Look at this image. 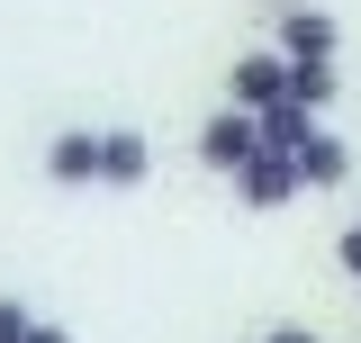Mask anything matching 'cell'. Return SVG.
Instances as JSON below:
<instances>
[{
	"label": "cell",
	"mask_w": 361,
	"mask_h": 343,
	"mask_svg": "<svg viewBox=\"0 0 361 343\" xmlns=\"http://www.w3.org/2000/svg\"><path fill=\"white\" fill-rule=\"evenodd\" d=\"M298 190H307V181H298V154H271V145L235 172V199H244V208H289Z\"/></svg>",
	"instance_id": "3"
},
{
	"label": "cell",
	"mask_w": 361,
	"mask_h": 343,
	"mask_svg": "<svg viewBox=\"0 0 361 343\" xmlns=\"http://www.w3.org/2000/svg\"><path fill=\"white\" fill-rule=\"evenodd\" d=\"M253 154H262V118H244V109H217V118L199 127V163H208V172H226V181L253 163Z\"/></svg>",
	"instance_id": "2"
},
{
	"label": "cell",
	"mask_w": 361,
	"mask_h": 343,
	"mask_svg": "<svg viewBox=\"0 0 361 343\" xmlns=\"http://www.w3.org/2000/svg\"><path fill=\"white\" fill-rule=\"evenodd\" d=\"M289 100L298 109H325L334 100V64H289Z\"/></svg>",
	"instance_id": "9"
},
{
	"label": "cell",
	"mask_w": 361,
	"mask_h": 343,
	"mask_svg": "<svg viewBox=\"0 0 361 343\" xmlns=\"http://www.w3.org/2000/svg\"><path fill=\"white\" fill-rule=\"evenodd\" d=\"M334 262H343V271H353V280H361V217H353V226H343V244H334Z\"/></svg>",
	"instance_id": "11"
},
{
	"label": "cell",
	"mask_w": 361,
	"mask_h": 343,
	"mask_svg": "<svg viewBox=\"0 0 361 343\" xmlns=\"http://www.w3.org/2000/svg\"><path fill=\"white\" fill-rule=\"evenodd\" d=\"M289 100V54L271 45V54H235V73H226V109H244V118H262Z\"/></svg>",
	"instance_id": "1"
},
{
	"label": "cell",
	"mask_w": 361,
	"mask_h": 343,
	"mask_svg": "<svg viewBox=\"0 0 361 343\" xmlns=\"http://www.w3.org/2000/svg\"><path fill=\"white\" fill-rule=\"evenodd\" d=\"M343 172H353V145H343V136L316 127L307 145H298V181H307V190H343Z\"/></svg>",
	"instance_id": "7"
},
{
	"label": "cell",
	"mask_w": 361,
	"mask_h": 343,
	"mask_svg": "<svg viewBox=\"0 0 361 343\" xmlns=\"http://www.w3.org/2000/svg\"><path fill=\"white\" fill-rule=\"evenodd\" d=\"M316 136V109H298V100H280V109H262V145L271 154H298Z\"/></svg>",
	"instance_id": "8"
},
{
	"label": "cell",
	"mask_w": 361,
	"mask_h": 343,
	"mask_svg": "<svg viewBox=\"0 0 361 343\" xmlns=\"http://www.w3.org/2000/svg\"><path fill=\"white\" fill-rule=\"evenodd\" d=\"M145 172H154V145L135 127H99V190H145Z\"/></svg>",
	"instance_id": "5"
},
{
	"label": "cell",
	"mask_w": 361,
	"mask_h": 343,
	"mask_svg": "<svg viewBox=\"0 0 361 343\" xmlns=\"http://www.w3.org/2000/svg\"><path fill=\"white\" fill-rule=\"evenodd\" d=\"M27 343H73V325H54V316H45V325H37Z\"/></svg>",
	"instance_id": "12"
},
{
	"label": "cell",
	"mask_w": 361,
	"mask_h": 343,
	"mask_svg": "<svg viewBox=\"0 0 361 343\" xmlns=\"http://www.w3.org/2000/svg\"><path fill=\"white\" fill-rule=\"evenodd\" d=\"M334 45H343V28L325 9H280V54L289 64H334Z\"/></svg>",
	"instance_id": "6"
},
{
	"label": "cell",
	"mask_w": 361,
	"mask_h": 343,
	"mask_svg": "<svg viewBox=\"0 0 361 343\" xmlns=\"http://www.w3.org/2000/svg\"><path fill=\"white\" fill-rule=\"evenodd\" d=\"M45 181H54V190H99V136L63 127L54 145H45Z\"/></svg>",
	"instance_id": "4"
},
{
	"label": "cell",
	"mask_w": 361,
	"mask_h": 343,
	"mask_svg": "<svg viewBox=\"0 0 361 343\" xmlns=\"http://www.w3.org/2000/svg\"><path fill=\"white\" fill-rule=\"evenodd\" d=\"M37 325H45L37 307H18V299H0V343H27V335H37Z\"/></svg>",
	"instance_id": "10"
},
{
	"label": "cell",
	"mask_w": 361,
	"mask_h": 343,
	"mask_svg": "<svg viewBox=\"0 0 361 343\" xmlns=\"http://www.w3.org/2000/svg\"><path fill=\"white\" fill-rule=\"evenodd\" d=\"M262 343H316V335H307V325H271Z\"/></svg>",
	"instance_id": "13"
}]
</instances>
